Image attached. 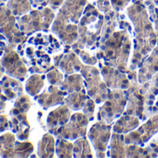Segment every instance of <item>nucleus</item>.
Masks as SVG:
<instances>
[{
    "mask_svg": "<svg viewBox=\"0 0 158 158\" xmlns=\"http://www.w3.org/2000/svg\"><path fill=\"white\" fill-rule=\"evenodd\" d=\"M0 33L14 48L27 40L26 34L16 23V16L4 3L0 5Z\"/></svg>",
    "mask_w": 158,
    "mask_h": 158,
    "instance_id": "nucleus-1",
    "label": "nucleus"
},
{
    "mask_svg": "<svg viewBox=\"0 0 158 158\" xmlns=\"http://www.w3.org/2000/svg\"><path fill=\"white\" fill-rule=\"evenodd\" d=\"M53 14L48 9L43 11H32L29 14H24L18 19V25L20 29L26 35H30L34 32L40 30H48Z\"/></svg>",
    "mask_w": 158,
    "mask_h": 158,
    "instance_id": "nucleus-2",
    "label": "nucleus"
},
{
    "mask_svg": "<svg viewBox=\"0 0 158 158\" xmlns=\"http://www.w3.org/2000/svg\"><path fill=\"white\" fill-rule=\"evenodd\" d=\"M2 64L8 75L15 77L21 81H23L28 73L27 67L23 63L21 55L15 50V48L8 45L2 56Z\"/></svg>",
    "mask_w": 158,
    "mask_h": 158,
    "instance_id": "nucleus-3",
    "label": "nucleus"
},
{
    "mask_svg": "<svg viewBox=\"0 0 158 158\" xmlns=\"http://www.w3.org/2000/svg\"><path fill=\"white\" fill-rule=\"evenodd\" d=\"M11 119L10 122L12 132L17 134L20 140H25L29 138L30 125L27 120L26 113H16L10 114Z\"/></svg>",
    "mask_w": 158,
    "mask_h": 158,
    "instance_id": "nucleus-4",
    "label": "nucleus"
},
{
    "mask_svg": "<svg viewBox=\"0 0 158 158\" xmlns=\"http://www.w3.org/2000/svg\"><path fill=\"white\" fill-rule=\"evenodd\" d=\"M0 87L9 100H14L23 94V87L19 79L8 74L1 78Z\"/></svg>",
    "mask_w": 158,
    "mask_h": 158,
    "instance_id": "nucleus-5",
    "label": "nucleus"
},
{
    "mask_svg": "<svg viewBox=\"0 0 158 158\" xmlns=\"http://www.w3.org/2000/svg\"><path fill=\"white\" fill-rule=\"evenodd\" d=\"M16 143V137L12 132H8L0 136V156L15 157Z\"/></svg>",
    "mask_w": 158,
    "mask_h": 158,
    "instance_id": "nucleus-6",
    "label": "nucleus"
},
{
    "mask_svg": "<svg viewBox=\"0 0 158 158\" xmlns=\"http://www.w3.org/2000/svg\"><path fill=\"white\" fill-rule=\"evenodd\" d=\"M7 6L16 17H21L31 10L29 0H8Z\"/></svg>",
    "mask_w": 158,
    "mask_h": 158,
    "instance_id": "nucleus-7",
    "label": "nucleus"
},
{
    "mask_svg": "<svg viewBox=\"0 0 158 158\" xmlns=\"http://www.w3.org/2000/svg\"><path fill=\"white\" fill-rule=\"evenodd\" d=\"M54 151V139L49 134H46L38 145V155L41 157L53 156Z\"/></svg>",
    "mask_w": 158,
    "mask_h": 158,
    "instance_id": "nucleus-8",
    "label": "nucleus"
},
{
    "mask_svg": "<svg viewBox=\"0 0 158 158\" xmlns=\"http://www.w3.org/2000/svg\"><path fill=\"white\" fill-rule=\"evenodd\" d=\"M44 80L43 77L39 74H33L25 84V89L31 96H35L43 88Z\"/></svg>",
    "mask_w": 158,
    "mask_h": 158,
    "instance_id": "nucleus-9",
    "label": "nucleus"
},
{
    "mask_svg": "<svg viewBox=\"0 0 158 158\" xmlns=\"http://www.w3.org/2000/svg\"><path fill=\"white\" fill-rule=\"evenodd\" d=\"M58 90H56V89L54 88H50L48 89V92H45L43 94H41L39 97H37L36 99L38 100V102L45 108L47 109L49 106H52L56 103H58Z\"/></svg>",
    "mask_w": 158,
    "mask_h": 158,
    "instance_id": "nucleus-10",
    "label": "nucleus"
},
{
    "mask_svg": "<svg viewBox=\"0 0 158 158\" xmlns=\"http://www.w3.org/2000/svg\"><path fill=\"white\" fill-rule=\"evenodd\" d=\"M32 106V102L28 95H21L17 98L13 109L10 111V114H16V113H26L30 107Z\"/></svg>",
    "mask_w": 158,
    "mask_h": 158,
    "instance_id": "nucleus-11",
    "label": "nucleus"
},
{
    "mask_svg": "<svg viewBox=\"0 0 158 158\" xmlns=\"http://www.w3.org/2000/svg\"><path fill=\"white\" fill-rule=\"evenodd\" d=\"M10 127V121L8 119V116L4 114L0 115V133L9 129Z\"/></svg>",
    "mask_w": 158,
    "mask_h": 158,
    "instance_id": "nucleus-12",
    "label": "nucleus"
},
{
    "mask_svg": "<svg viewBox=\"0 0 158 158\" xmlns=\"http://www.w3.org/2000/svg\"><path fill=\"white\" fill-rule=\"evenodd\" d=\"M6 41H8V40L6 39V37H5L1 33H0V56L4 54L5 49L7 48V47H8V45H9V44L6 43Z\"/></svg>",
    "mask_w": 158,
    "mask_h": 158,
    "instance_id": "nucleus-13",
    "label": "nucleus"
},
{
    "mask_svg": "<svg viewBox=\"0 0 158 158\" xmlns=\"http://www.w3.org/2000/svg\"><path fill=\"white\" fill-rule=\"evenodd\" d=\"M9 99L7 98V96L5 94L2 93V91L0 90V113H3L5 111V107H6V102Z\"/></svg>",
    "mask_w": 158,
    "mask_h": 158,
    "instance_id": "nucleus-14",
    "label": "nucleus"
},
{
    "mask_svg": "<svg viewBox=\"0 0 158 158\" xmlns=\"http://www.w3.org/2000/svg\"><path fill=\"white\" fill-rule=\"evenodd\" d=\"M29 1L31 2V4L34 6V7H38L40 5L44 6L45 3H44V0H29Z\"/></svg>",
    "mask_w": 158,
    "mask_h": 158,
    "instance_id": "nucleus-15",
    "label": "nucleus"
},
{
    "mask_svg": "<svg viewBox=\"0 0 158 158\" xmlns=\"http://www.w3.org/2000/svg\"><path fill=\"white\" fill-rule=\"evenodd\" d=\"M4 73H6L5 68H4V66L2 64V60H0V80H1V78L4 76Z\"/></svg>",
    "mask_w": 158,
    "mask_h": 158,
    "instance_id": "nucleus-16",
    "label": "nucleus"
},
{
    "mask_svg": "<svg viewBox=\"0 0 158 158\" xmlns=\"http://www.w3.org/2000/svg\"><path fill=\"white\" fill-rule=\"evenodd\" d=\"M6 1H8V0H0V5H1L2 3H4V2H6Z\"/></svg>",
    "mask_w": 158,
    "mask_h": 158,
    "instance_id": "nucleus-17",
    "label": "nucleus"
}]
</instances>
